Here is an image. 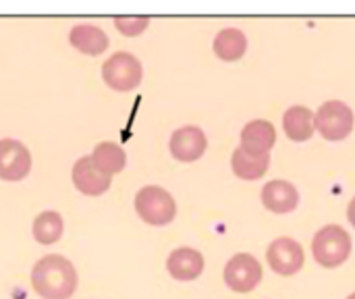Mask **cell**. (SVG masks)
I'll list each match as a JSON object with an SVG mask.
<instances>
[{"instance_id": "obj_11", "label": "cell", "mask_w": 355, "mask_h": 299, "mask_svg": "<svg viewBox=\"0 0 355 299\" xmlns=\"http://www.w3.org/2000/svg\"><path fill=\"white\" fill-rule=\"evenodd\" d=\"M206 260L193 248H177L166 258V271L175 281H196L204 273Z\"/></svg>"}, {"instance_id": "obj_17", "label": "cell", "mask_w": 355, "mask_h": 299, "mask_svg": "<svg viewBox=\"0 0 355 299\" xmlns=\"http://www.w3.org/2000/svg\"><path fill=\"white\" fill-rule=\"evenodd\" d=\"M248 50V37L239 27H225L214 37V52L223 60H239Z\"/></svg>"}, {"instance_id": "obj_3", "label": "cell", "mask_w": 355, "mask_h": 299, "mask_svg": "<svg viewBox=\"0 0 355 299\" xmlns=\"http://www.w3.org/2000/svg\"><path fill=\"white\" fill-rule=\"evenodd\" d=\"M135 210L148 225L162 227L177 216V202L171 191L160 185H146L135 194Z\"/></svg>"}, {"instance_id": "obj_5", "label": "cell", "mask_w": 355, "mask_h": 299, "mask_svg": "<svg viewBox=\"0 0 355 299\" xmlns=\"http://www.w3.org/2000/svg\"><path fill=\"white\" fill-rule=\"evenodd\" d=\"M102 77L112 89L129 92L141 83L144 67L135 54L121 50V52H114L112 56H108V60L102 65Z\"/></svg>"}, {"instance_id": "obj_18", "label": "cell", "mask_w": 355, "mask_h": 299, "mask_svg": "<svg viewBox=\"0 0 355 299\" xmlns=\"http://www.w3.org/2000/svg\"><path fill=\"white\" fill-rule=\"evenodd\" d=\"M64 221L56 210H44L33 221V237L42 246H52L62 237Z\"/></svg>"}, {"instance_id": "obj_21", "label": "cell", "mask_w": 355, "mask_h": 299, "mask_svg": "<svg viewBox=\"0 0 355 299\" xmlns=\"http://www.w3.org/2000/svg\"><path fill=\"white\" fill-rule=\"evenodd\" d=\"M347 219H349V223L355 227V198L349 202V208H347Z\"/></svg>"}, {"instance_id": "obj_1", "label": "cell", "mask_w": 355, "mask_h": 299, "mask_svg": "<svg viewBox=\"0 0 355 299\" xmlns=\"http://www.w3.org/2000/svg\"><path fill=\"white\" fill-rule=\"evenodd\" d=\"M31 287L42 299H71L77 289V271L69 258L48 254L33 264Z\"/></svg>"}, {"instance_id": "obj_7", "label": "cell", "mask_w": 355, "mask_h": 299, "mask_svg": "<svg viewBox=\"0 0 355 299\" xmlns=\"http://www.w3.org/2000/svg\"><path fill=\"white\" fill-rule=\"evenodd\" d=\"M266 260H268L270 268L277 275L291 277V275H297L304 268L306 252H304L302 244L295 241L293 237H279L268 246Z\"/></svg>"}, {"instance_id": "obj_15", "label": "cell", "mask_w": 355, "mask_h": 299, "mask_svg": "<svg viewBox=\"0 0 355 299\" xmlns=\"http://www.w3.org/2000/svg\"><path fill=\"white\" fill-rule=\"evenodd\" d=\"M277 142V129L266 119H254L241 129V148L254 152H270Z\"/></svg>"}, {"instance_id": "obj_16", "label": "cell", "mask_w": 355, "mask_h": 299, "mask_svg": "<svg viewBox=\"0 0 355 299\" xmlns=\"http://www.w3.org/2000/svg\"><path fill=\"white\" fill-rule=\"evenodd\" d=\"M283 129L287 133V137H291L293 142H306L314 135L316 125H314V112L308 106L295 104L291 108L285 110L283 114Z\"/></svg>"}, {"instance_id": "obj_14", "label": "cell", "mask_w": 355, "mask_h": 299, "mask_svg": "<svg viewBox=\"0 0 355 299\" xmlns=\"http://www.w3.org/2000/svg\"><path fill=\"white\" fill-rule=\"evenodd\" d=\"M69 42L83 54L98 56L108 48V35L94 23H77L71 27Z\"/></svg>"}, {"instance_id": "obj_19", "label": "cell", "mask_w": 355, "mask_h": 299, "mask_svg": "<svg viewBox=\"0 0 355 299\" xmlns=\"http://www.w3.org/2000/svg\"><path fill=\"white\" fill-rule=\"evenodd\" d=\"M92 158H94V162H96L104 173H108V175L121 173V171L125 169V164H127V154H125V150H123L119 144H114V142H100V144L94 148Z\"/></svg>"}, {"instance_id": "obj_2", "label": "cell", "mask_w": 355, "mask_h": 299, "mask_svg": "<svg viewBox=\"0 0 355 299\" xmlns=\"http://www.w3.org/2000/svg\"><path fill=\"white\" fill-rule=\"evenodd\" d=\"M352 235L341 225H324L312 239L314 260L324 268H339L352 256Z\"/></svg>"}, {"instance_id": "obj_9", "label": "cell", "mask_w": 355, "mask_h": 299, "mask_svg": "<svg viewBox=\"0 0 355 299\" xmlns=\"http://www.w3.org/2000/svg\"><path fill=\"white\" fill-rule=\"evenodd\" d=\"M171 154L181 162H193L204 156L208 148V139L202 127L198 125H183L179 127L168 142Z\"/></svg>"}, {"instance_id": "obj_8", "label": "cell", "mask_w": 355, "mask_h": 299, "mask_svg": "<svg viewBox=\"0 0 355 299\" xmlns=\"http://www.w3.org/2000/svg\"><path fill=\"white\" fill-rule=\"evenodd\" d=\"M31 171V152L19 139H0V179L21 181Z\"/></svg>"}, {"instance_id": "obj_13", "label": "cell", "mask_w": 355, "mask_h": 299, "mask_svg": "<svg viewBox=\"0 0 355 299\" xmlns=\"http://www.w3.org/2000/svg\"><path fill=\"white\" fill-rule=\"evenodd\" d=\"M231 166H233V173L239 179L256 181V179L266 175V171L270 166V152H254V150H248V148L239 146L233 152Z\"/></svg>"}, {"instance_id": "obj_10", "label": "cell", "mask_w": 355, "mask_h": 299, "mask_svg": "<svg viewBox=\"0 0 355 299\" xmlns=\"http://www.w3.org/2000/svg\"><path fill=\"white\" fill-rule=\"evenodd\" d=\"M73 183L85 196H100L108 191L112 183V175L104 173L92 156H83L73 166Z\"/></svg>"}, {"instance_id": "obj_6", "label": "cell", "mask_w": 355, "mask_h": 299, "mask_svg": "<svg viewBox=\"0 0 355 299\" xmlns=\"http://www.w3.org/2000/svg\"><path fill=\"white\" fill-rule=\"evenodd\" d=\"M225 283L237 293H250L262 283V264L252 254H235L225 266Z\"/></svg>"}, {"instance_id": "obj_22", "label": "cell", "mask_w": 355, "mask_h": 299, "mask_svg": "<svg viewBox=\"0 0 355 299\" xmlns=\"http://www.w3.org/2000/svg\"><path fill=\"white\" fill-rule=\"evenodd\" d=\"M347 299H355V291H354V293H352V296H349V298H347Z\"/></svg>"}, {"instance_id": "obj_4", "label": "cell", "mask_w": 355, "mask_h": 299, "mask_svg": "<svg viewBox=\"0 0 355 299\" xmlns=\"http://www.w3.org/2000/svg\"><path fill=\"white\" fill-rule=\"evenodd\" d=\"M314 125L322 137L331 142H339L354 131L355 114L352 106H347L345 102L329 100L314 112Z\"/></svg>"}, {"instance_id": "obj_20", "label": "cell", "mask_w": 355, "mask_h": 299, "mask_svg": "<svg viewBox=\"0 0 355 299\" xmlns=\"http://www.w3.org/2000/svg\"><path fill=\"white\" fill-rule=\"evenodd\" d=\"M150 25L148 17H116L114 27L125 35H139Z\"/></svg>"}, {"instance_id": "obj_12", "label": "cell", "mask_w": 355, "mask_h": 299, "mask_svg": "<svg viewBox=\"0 0 355 299\" xmlns=\"http://www.w3.org/2000/svg\"><path fill=\"white\" fill-rule=\"evenodd\" d=\"M262 204L275 214H287L297 208L300 191L285 179H272L262 187Z\"/></svg>"}]
</instances>
